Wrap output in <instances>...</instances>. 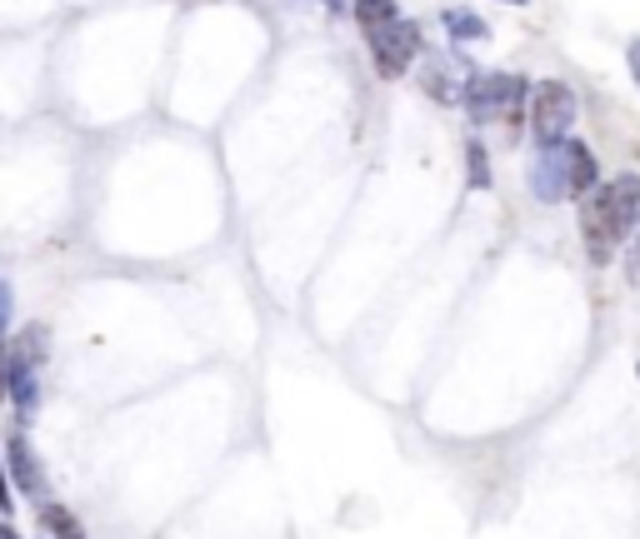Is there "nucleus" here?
I'll use <instances>...</instances> for the list:
<instances>
[{"mask_svg": "<svg viewBox=\"0 0 640 539\" xmlns=\"http://www.w3.org/2000/svg\"><path fill=\"white\" fill-rule=\"evenodd\" d=\"M626 61H630V76H636V86H640V35L626 45Z\"/></svg>", "mask_w": 640, "mask_h": 539, "instance_id": "12", "label": "nucleus"}, {"mask_svg": "<svg viewBox=\"0 0 640 539\" xmlns=\"http://www.w3.org/2000/svg\"><path fill=\"white\" fill-rule=\"evenodd\" d=\"M421 86H425V96H431V100H441V106L460 100V90H466V86H456V70H451V61H431V65H425Z\"/></svg>", "mask_w": 640, "mask_h": 539, "instance_id": "7", "label": "nucleus"}, {"mask_svg": "<svg viewBox=\"0 0 640 539\" xmlns=\"http://www.w3.org/2000/svg\"><path fill=\"white\" fill-rule=\"evenodd\" d=\"M640 230V226H636ZM636 275H640V235H636Z\"/></svg>", "mask_w": 640, "mask_h": 539, "instance_id": "13", "label": "nucleus"}, {"mask_svg": "<svg viewBox=\"0 0 640 539\" xmlns=\"http://www.w3.org/2000/svg\"><path fill=\"white\" fill-rule=\"evenodd\" d=\"M445 31H451V41H486V35H490V25L480 21V15L445 11Z\"/></svg>", "mask_w": 640, "mask_h": 539, "instance_id": "9", "label": "nucleus"}, {"mask_svg": "<svg viewBox=\"0 0 640 539\" xmlns=\"http://www.w3.org/2000/svg\"><path fill=\"white\" fill-rule=\"evenodd\" d=\"M45 525H51V535L55 539H80V525H76V515L70 509H45Z\"/></svg>", "mask_w": 640, "mask_h": 539, "instance_id": "11", "label": "nucleus"}, {"mask_svg": "<svg viewBox=\"0 0 640 539\" xmlns=\"http://www.w3.org/2000/svg\"><path fill=\"white\" fill-rule=\"evenodd\" d=\"M370 55H376L380 76L401 80L405 70L415 65V55H421V25H415V21H391V25H380V31H370Z\"/></svg>", "mask_w": 640, "mask_h": 539, "instance_id": "4", "label": "nucleus"}, {"mask_svg": "<svg viewBox=\"0 0 640 539\" xmlns=\"http://www.w3.org/2000/svg\"><path fill=\"white\" fill-rule=\"evenodd\" d=\"M506 6H525V0H506Z\"/></svg>", "mask_w": 640, "mask_h": 539, "instance_id": "15", "label": "nucleus"}, {"mask_svg": "<svg viewBox=\"0 0 640 539\" xmlns=\"http://www.w3.org/2000/svg\"><path fill=\"white\" fill-rule=\"evenodd\" d=\"M350 15L360 21V31H380V25H391V21H401V6L395 0H350Z\"/></svg>", "mask_w": 640, "mask_h": 539, "instance_id": "8", "label": "nucleus"}, {"mask_svg": "<svg viewBox=\"0 0 640 539\" xmlns=\"http://www.w3.org/2000/svg\"><path fill=\"white\" fill-rule=\"evenodd\" d=\"M600 185V165L590 155V145L571 141V195H590Z\"/></svg>", "mask_w": 640, "mask_h": 539, "instance_id": "6", "label": "nucleus"}, {"mask_svg": "<svg viewBox=\"0 0 640 539\" xmlns=\"http://www.w3.org/2000/svg\"><path fill=\"white\" fill-rule=\"evenodd\" d=\"M531 190L545 206L571 200V135L541 145V155H535V165H531Z\"/></svg>", "mask_w": 640, "mask_h": 539, "instance_id": "5", "label": "nucleus"}, {"mask_svg": "<svg viewBox=\"0 0 640 539\" xmlns=\"http://www.w3.org/2000/svg\"><path fill=\"white\" fill-rule=\"evenodd\" d=\"M531 86L521 76H506V70H476L460 90V106H466L470 125H490V120H506V125H521Z\"/></svg>", "mask_w": 640, "mask_h": 539, "instance_id": "2", "label": "nucleus"}, {"mask_svg": "<svg viewBox=\"0 0 640 539\" xmlns=\"http://www.w3.org/2000/svg\"><path fill=\"white\" fill-rule=\"evenodd\" d=\"M575 90L565 86V80H541V86H531V130L535 141H565L575 125Z\"/></svg>", "mask_w": 640, "mask_h": 539, "instance_id": "3", "label": "nucleus"}, {"mask_svg": "<svg viewBox=\"0 0 640 539\" xmlns=\"http://www.w3.org/2000/svg\"><path fill=\"white\" fill-rule=\"evenodd\" d=\"M466 165H470V190H490V155H486V145L480 141H470L466 145Z\"/></svg>", "mask_w": 640, "mask_h": 539, "instance_id": "10", "label": "nucleus"}, {"mask_svg": "<svg viewBox=\"0 0 640 539\" xmlns=\"http://www.w3.org/2000/svg\"><path fill=\"white\" fill-rule=\"evenodd\" d=\"M640 226V175H616L581 195V235H586L590 265H610L626 235Z\"/></svg>", "mask_w": 640, "mask_h": 539, "instance_id": "1", "label": "nucleus"}, {"mask_svg": "<svg viewBox=\"0 0 640 539\" xmlns=\"http://www.w3.org/2000/svg\"><path fill=\"white\" fill-rule=\"evenodd\" d=\"M326 6H330V11H340V6H346V0H326Z\"/></svg>", "mask_w": 640, "mask_h": 539, "instance_id": "14", "label": "nucleus"}, {"mask_svg": "<svg viewBox=\"0 0 640 539\" xmlns=\"http://www.w3.org/2000/svg\"><path fill=\"white\" fill-rule=\"evenodd\" d=\"M636 375H640V365H636Z\"/></svg>", "mask_w": 640, "mask_h": 539, "instance_id": "16", "label": "nucleus"}]
</instances>
